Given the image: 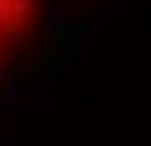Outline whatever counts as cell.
Listing matches in <instances>:
<instances>
[{
	"label": "cell",
	"instance_id": "1",
	"mask_svg": "<svg viewBox=\"0 0 151 146\" xmlns=\"http://www.w3.org/2000/svg\"><path fill=\"white\" fill-rule=\"evenodd\" d=\"M33 19H38V0H0V75L9 71L14 52L33 33Z\"/></svg>",
	"mask_w": 151,
	"mask_h": 146
}]
</instances>
